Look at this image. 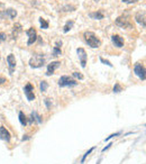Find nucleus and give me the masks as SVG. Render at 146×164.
<instances>
[{"mask_svg": "<svg viewBox=\"0 0 146 164\" xmlns=\"http://www.w3.org/2000/svg\"><path fill=\"white\" fill-rule=\"evenodd\" d=\"M83 37H84V41L87 42L88 45L92 47V49H98L100 44H101V42L97 37V35H96L93 32H85L83 34Z\"/></svg>", "mask_w": 146, "mask_h": 164, "instance_id": "obj_1", "label": "nucleus"}, {"mask_svg": "<svg viewBox=\"0 0 146 164\" xmlns=\"http://www.w3.org/2000/svg\"><path fill=\"white\" fill-rule=\"evenodd\" d=\"M45 64V57L40 54H36L30 57L29 60V67H33V69H38V67H42Z\"/></svg>", "mask_w": 146, "mask_h": 164, "instance_id": "obj_2", "label": "nucleus"}, {"mask_svg": "<svg viewBox=\"0 0 146 164\" xmlns=\"http://www.w3.org/2000/svg\"><path fill=\"white\" fill-rule=\"evenodd\" d=\"M58 86L62 87V88H66V87H75L78 86V82L74 80V79L70 78V77H68V75H63V77H61L60 78V80H58Z\"/></svg>", "mask_w": 146, "mask_h": 164, "instance_id": "obj_3", "label": "nucleus"}, {"mask_svg": "<svg viewBox=\"0 0 146 164\" xmlns=\"http://www.w3.org/2000/svg\"><path fill=\"white\" fill-rule=\"evenodd\" d=\"M24 92H25V96L27 98V100L33 101L35 99V93H34V88L30 83H27L24 88Z\"/></svg>", "mask_w": 146, "mask_h": 164, "instance_id": "obj_4", "label": "nucleus"}, {"mask_svg": "<svg viewBox=\"0 0 146 164\" xmlns=\"http://www.w3.org/2000/svg\"><path fill=\"white\" fill-rule=\"evenodd\" d=\"M26 34H27V36H28V41H27V45H32L34 44L37 39V33L35 28L33 27H30L29 29L26 30Z\"/></svg>", "mask_w": 146, "mask_h": 164, "instance_id": "obj_5", "label": "nucleus"}, {"mask_svg": "<svg viewBox=\"0 0 146 164\" xmlns=\"http://www.w3.org/2000/svg\"><path fill=\"white\" fill-rule=\"evenodd\" d=\"M116 25L123 27V28H131V27H133L130 22H129V19H127L126 17H124V16H120V17H118V18L116 19Z\"/></svg>", "mask_w": 146, "mask_h": 164, "instance_id": "obj_6", "label": "nucleus"}, {"mask_svg": "<svg viewBox=\"0 0 146 164\" xmlns=\"http://www.w3.org/2000/svg\"><path fill=\"white\" fill-rule=\"evenodd\" d=\"M134 72H135V74L141 80H145V67H143L142 64H135V67H134Z\"/></svg>", "mask_w": 146, "mask_h": 164, "instance_id": "obj_7", "label": "nucleus"}, {"mask_svg": "<svg viewBox=\"0 0 146 164\" xmlns=\"http://www.w3.org/2000/svg\"><path fill=\"white\" fill-rule=\"evenodd\" d=\"M77 53H78L79 59H80L81 67H85V65H87V53H85V51H84L82 47H79V49L77 50Z\"/></svg>", "mask_w": 146, "mask_h": 164, "instance_id": "obj_8", "label": "nucleus"}, {"mask_svg": "<svg viewBox=\"0 0 146 164\" xmlns=\"http://www.w3.org/2000/svg\"><path fill=\"white\" fill-rule=\"evenodd\" d=\"M61 65V62L60 61H54V62H52V63H50L47 65V70H46V75L47 77H50V75H52L53 73H54V71L57 69L58 67Z\"/></svg>", "mask_w": 146, "mask_h": 164, "instance_id": "obj_9", "label": "nucleus"}, {"mask_svg": "<svg viewBox=\"0 0 146 164\" xmlns=\"http://www.w3.org/2000/svg\"><path fill=\"white\" fill-rule=\"evenodd\" d=\"M7 63H8V67H9L10 74H12L15 67H16V57L14 56V54H9V55L7 56Z\"/></svg>", "mask_w": 146, "mask_h": 164, "instance_id": "obj_10", "label": "nucleus"}, {"mask_svg": "<svg viewBox=\"0 0 146 164\" xmlns=\"http://www.w3.org/2000/svg\"><path fill=\"white\" fill-rule=\"evenodd\" d=\"M111 42L116 47H123L124 46V38L120 37L119 35H113L111 36Z\"/></svg>", "mask_w": 146, "mask_h": 164, "instance_id": "obj_11", "label": "nucleus"}, {"mask_svg": "<svg viewBox=\"0 0 146 164\" xmlns=\"http://www.w3.org/2000/svg\"><path fill=\"white\" fill-rule=\"evenodd\" d=\"M0 139L6 141V142L10 141V134H9V132L4 126H0Z\"/></svg>", "mask_w": 146, "mask_h": 164, "instance_id": "obj_12", "label": "nucleus"}, {"mask_svg": "<svg viewBox=\"0 0 146 164\" xmlns=\"http://www.w3.org/2000/svg\"><path fill=\"white\" fill-rule=\"evenodd\" d=\"M135 19L136 22H138V24H141L144 28H145L146 24H145V11H139V12H137L135 16Z\"/></svg>", "mask_w": 146, "mask_h": 164, "instance_id": "obj_13", "label": "nucleus"}, {"mask_svg": "<svg viewBox=\"0 0 146 164\" xmlns=\"http://www.w3.org/2000/svg\"><path fill=\"white\" fill-rule=\"evenodd\" d=\"M61 46H62V41H57L55 43V46L54 49H53V53H52V55L53 56H60L62 54V51H61Z\"/></svg>", "mask_w": 146, "mask_h": 164, "instance_id": "obj_14", "label": "nucleus"}, {"mask_svg": "<svg viewBox=\"0 0 146 164\" xmlns=\"http://www.w3.org/2000/svg\"><path fill=\"white\" fill-rule=\"evenodd\" d=\"M89 17L91 19H95V20H101L103 19V14H102L101 10H98V11H95V12H89Z\"/></svg>", "mask_w": 146, "mask_h": 164, "instance_id": "obj_15", "label": "nucleus"}, {"mask_svg": "<svg viewBox=\"0 0 146 164\" xmlns=\"http://www.w3.org/2000/svg\"><path fill=\"white\" fill-rule=\"evenodd\" d=\"M19 32H22V25L20 24H16L14 26V30H12V37L17 38Z\"/></svg>", "mask_w": 146, "mask_h": 164, "instance_id": "obj_16", "label": "nucleus"}, {"mask_svg": "<svg viewBox=\"0 0 146 164\" xmlns=\"http://www.w3.org/2000/svg\"><path fill=\"white\" fill-rule=\"evenodd\" d=\"M6 15L9 17V18L14 19L16 16H17V11L15 10V9H12V8H9V9H7L6 10Z\"/></svg>", "mask_w": 146, "mask_h": 164, "instance_id": "obj_17", "label": "nucleus"}, {"mask_svg": "<svg viewBox=\"0 0 146 164\" xmlns=\"http://www.w3.org/2000/svg\"><path fill=\"white\" fill-rule=\"evenodd\" d=\"M73 25H74V22H73V20L66 22V24L64 25V27H63V32H64V33H68L70 29H72Z\"/></svg>", "mask_w": 146, "mask_h": 164, "instance_id": "obj_18", "label": "nucleus"}, {"mask_svg": "<svg viewBox=\"0 0 146 164\" xmlns=\"http://www.w3.org/2000/svg\"><path fill=\"white\" fill-rule=\"evenodd\" d=\"M19 121L22 124L23 126H26L27 125V118H26V116L24 115V112H19Z\"/></svg>", "mask_w": 146, "mask_h": 164, "instance_id": "obj_19", "label": "nucleus"}, {"mask_svg": "<svg viewBox=\"0 0 146 164\" xmlns=\"http://www.w3.org/2000/svg\"><path fill=\"white\" fill-rule=\"evenodd\" d=\"M38 20H40V28H42V29H47L48 28V22H46L43 17H40Z\"/></svg>", "mask_w": 146, "mask_h": 164, "instance_id": "obj_20", "label": "nucleus"}, {"mask_svg": "<svg viewBox=\"0 0 146 164\" xmlns=\"http://www.w3.org/2000/svg\"><path fill=\"white\" fill-rule=\"evenodd\" d=\"M40 91H42V92H45V91L47 90V88H48L47 82H46V81H42V82H40Z\"/></svg>", "mask_w": 146, "mask_h": 164, "instance_id": "obj_21", "label": "nucleus"}, {"mask_svg": "<svg viewBox=\"0 0 146 164\" xmlns=\"http://www.w3.org/2000/svg\"><path fill=\"white\" fill-rule=\"evenodd\" d=\"M93 149H95V147H91V149H89V151H88V152H85V154H84L83 155V157H82V160H81V163H83L84 162V160H85V159H87L88 157V155H89V154L91 153L92 151H93Z\"/></svg>", "mask_w": 146, "mask_h": 164, "instance_id": "obj_22", "label": "nucleus"}, {"mask_svg": "<svg viewBox=\"0 0 146 164\" xmlns=\"http://www.w3.org/2000/svg\"><path fill=\"white\" fill-rule=\"evenodd\" d=\"M121 91V87L119 83H116L115 84V87H113V92L115 93H118V92H120Z\"/></svg>", "mask_w": 146, "mask_h": 164, "instance_id": "obj_23", "label": "nucleus"}, {"mask_svg": "<svg viewBox=\"0 0 146 164\" xmlns=\"http://www.w3.org/2000/svg\"><path fill=\"white\" fill-rule=\"evenodd\" d=\"M73 77L79 79V80H83V75L81 74L80 72H73Z\"/></svg>", "mask_w": 146, "mask_h": 164, "instance_id": "obj_24", "label": "nucleus"}, {"mask_svg": "<svg viewBox=\"0 0 146 164\" xmlns=\"http://www.w3.org/2000/svg\"><path fill=\"white\" fill-rule=\"evenodd\" d=\"M100 62H101V63H103V64H106V65H108V67H113V64L110 63L109 61L105 60V59H103V57H100Z\"/></svg>", "mask_w": 146, "mask_h": 164, "instance_id": "obj_25", "label": "nucleus"}, {"mask_svg": "<svg viewBox=\"0 0 146 164\" xmlns=\"http://www.w3.org/2000/svg\"><path fill=\"white\" fill-rule=\"evenodd\" d=\"M32 116H33L34 118H35V119L37 120V123H38V124L42 123V119H40V116L37 115V112H33V114H32Z\"/></svg>", "mask_w": 146, "mask_h": 164, "instance_id": "obj_26", "label": "nucleus"}, {"mask_svg": "<svg viewBox=\"0 0 146 164\" xmlns=\"http://www.w3.org/2000/svg\"><path fill=\"white\" fill-rule=\"evenodd\" d=\"M4 41H6V35H5L4 33H1V32H0V44H1Z\"/></svg>", "mask_w": 146, "mask_h": 164, "instance_id": "obj_27", "label": "nucleus"}, {"mask_svg": "<svg viewBox=\"0 0 146 164\" xmlns=\"http://www.w3.org/2000/svg\"><path fill=\"white\" fill-rule=\"evenodd\" d=\"M64 9H70V11H73L75 9V7H74V6H65V7L62 8V11L64 10Z\"/></svg>", "mask_w": 146, "mask_h": 164, "instance_id": "obj_28", "label": "nucleus"}, {"mask_svg": "<svg viewBox=\"0 0 146 164\" xmlns=\"http://www.w3.org/2000/svg\"><path fill=\"white\" fill-rule=\"evenodd\" d=\"M120 134V133H116V134H113V135H110L109 137H107L106 139H105V141H106V142H108V141H109L110 138H113V137H115V136H118V135Z\"/></svg>", "mask_w": 146, "mask_h": 164, "instance_id": "obj_29", "label": "nucleus"}, {"mask_svg": "<svg viewBox=\"0 0 146 164\" xmlns=\"http://www.w3.org/2000/svg\"><path fill=\"white\" fill-rule=\"evenodd\" d=\"M45 104H46V107H47V108H50V107H51V102H50V99H46V100H45Z\"/></svg>", "mask_w": 146, "mask_h": 164, "instance_id": "obj_30", "label": "nucleus"}, {"mask_svg": "<svg viewBox=\"0 0 146 164\" xmlns=\"http://www.w3.org/2000/svg\"><path fill=\"white\" fill-rule=\"evenodd\" d=\"M123 2H125V4H134V1L133 0H121Z\"/></svg>", "mask_w": 146, "mask_h": 164, "instance_id": "obj_31", "label": "nucleus"}, {"mask_svg": "<svg viewBox=\"0 0 146 164\" xmlns=\"http://www.w3.org/2000/svg\"><path fill=\"white\" fill-rule=\"evenodd\" d=\"M5 82H6V79H5V78H0V86H1V84H4Z\"/></svg>", "mask_w": 146, "mask_h": 164, "instance_id": "obj_32", "label": "nucleus"}, {"mask_svg": "<svg viewBox=\"0 0 146 164\" xmlns=\"http://www.w3.org/2000/svg\"><path fill=\"white\" fill-rule=\"evenodd\" d=\"M26 139H28V137H27V135H25V136L23 137V141H26Z\"/></svg>", "mask_w": 146, "mask_h": 164, "instance_id": "obj_33", "label": "nucleus"}, {"mask_svg": "<svg viewBox=\"0 0 146 164\" xmlns=\"http://www.w3.org/2000/svg\"><path fill=\"white\" fill-rule=\"evenodd\" d=\"M133 1H134V2H136V1H138V0H133Z\"/></svg>", "mask_w": 146, "mask_h": 164, "instance_id": "obj_34", "label": "nucleus"}, {"mask_svg": "<svg viewBox=\"0 0 146 164\" xmlns=\"http://www.w3.org/2000/svg\"><path fill=\"white\" fill-rule=\"evenodd\" d=\"M95 1H99V0H95Z\"/></svg>", "mask_w": 146, "mask_h": 164, "instance_id": "obj_35", "label": "nucleus"}]
</instances>
